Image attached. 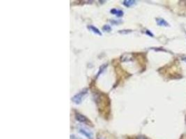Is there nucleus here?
Listing matches in <instances>:
<instances>
[{"label": "nucleus", "instance_id": "1", "mask_svg": "<svg viewBox=\"0 0 186 139\" xmlns=\"http://www.w3.org/2000/svg\"><path fill=\"white\" fill-rule=\"evenodd\" d=\"M88 93V90L87 89H84L80 93L76 94L75 95L73 96L72 98V101L75 103L76 104H80L82 101L83 98L86 95V94Z\"/></svg>", "mask_w": 186, "mask_h": 139}, {"label": "nucleus", "instance_id": "2", "mask_svg": "<svg viewBox=\"0 0 186 139\" xmlns=\"http://www.w3.org/2000/svg\"><path fill=\"white\" fill-rule=\"evenodd\" d=\"M75 119L78 122H80L82 123H84V124H85V125H89L90 124V121L88 120V118L86 117H85L84 115H83L80 114V113H76L75 114Z\"/></svg>", "mask_w": 186, "mask_h": 139}, {"label": "nucleus", "instance_id": "3", "mask_svg": "<svg viewBox=\"0 0 186 139\" xmlns=\"http://www.w3.org/2000/svg\"><path fill=\"white\" fill-rule=\"evenodd\" d=\"M80 132L84 136L87 137L89 139H93V134L89 129L86 128H80Z\"/></svg>", "mask_w": 186, "mask_h": 139}, {"label": "nucleus", "instance_id": "4", "mask_svg": "<svg viewBox=\"0 0 186 139\" xmlns=\"http://www.w3.org/2000/svg\"><path fill=\"white\" fill-rule=\"evenodd\" d=\"M88 29L89 30H91L92 32H94L96 34H98L99 35H102V33L100 32V31H99V29L98 28L95 27L94 26H92V25H89L88 26Z\"/></svg>", "mask_w": 186, "mask_h": 139}, {"label": "nucleus", "instance_id": "5", "mask_svg": "<svg viewBox=\"0 0 186 139\" xmlns=\"http://www.w3.org/2000/svg\"><path fill=\"white\" fill-rule=\"evenodd\" d=\"M156 22L158 23V25H160V26H165V27H167L169 25L168 23L165 21V19H160V18H158V19H156Z\"/></svg>", "mask_w": 186, "mask_h": 139}, {"label": "nucleus", "instance_id": "6", "mask_svg": "<svg viewBox=\"0 0 186 139\" xmlns=\"http://www.w3.org/2000/svg\"><path fill=\"white\" fill-rule=\"evenodd\" d=\"M123 5L127 6V7H130L131 6L134 5L135 4V1H133V0H125L123 1Z\"/></svg>", "mask_w": 186, "mask_h": 139}, {"label": "nucleus", "instance_id": "7", "mask_svg": "<svg viewBox=\"0 0 186 139\" xmlns=\"http://www.w3.org/2000/svg\"><path fill=\"white\" fill-rule=\"evenodd\" d=\"M103 30L104 31H107V32H110L111 31V27L110 25H105L104 27H103Z\"/></svg>", "mask_w": 186, "mask_h": 139}, {"label": "nucleus", "instance_id": "8", "mask_svg": "<svg viewBox=\"0 0 186 139\" xmlns=\"http://www.w3.org/2000/svg\"><path fill=\"white\" fill-rule=\"evenodd\" d=\"M116 15L117 17L123 16V12L122 11H121V10H118V11H117V13H116Z\"/></svg>", "mask_w": 186, "mask_h": 139}, {"label": "nucleus", "instance_id": "9", "mask_svg": "<svg viewBox=\"0 0 186 139\" xmlns=\"http://www.w3.org/2000/svg\"><path fill=\"white\" fill-rule=\"evenodd\" d=\"M70 139H83L81 137H79L76 135H74V134H72L70 135Z\"/></svg>", "mask_w": 186, "mask_h": 139}, {"label": "nucleus", "instance_id": "10", "mask_svg": "<svg viewBox=\"0 0 186 139\" xmlns=\"http://www.w3.org/2000/svg\"><path fill=\"white\" fill-rule=\"evenodd\" d=\"M117 11H118L117 9H116V8H113V9H112V10L110 11V13L112 14H113V15H116V13H117Z\"/></svg>", "mask_w": 186, "mask_h": 139}, {"label": "nucleus", "instance_id": "11", "mask_svg": "<svg viewBox=\"0 0 186 139\" xmlns=\"http://www.w3.org/2000/svg\"><path fill=\"white\" fill-rule=\"evenodd\" d=\"M137 139H147V138H145V137L140 136V137H138V138Z\"/></svg>", "mask_w": 186, "mask_h": 139}]
</instances>
